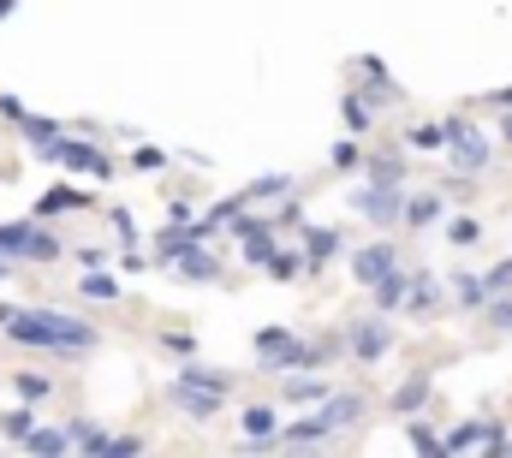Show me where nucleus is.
<instances>
[{
    "instance_id": "21",
    "label": "nucleus",
    "mask_w": 512,
    "mask_h": 458,
    "mask_svg": "<svg viewBox=\"0 0 512 458\" xmlns=\"http://www.w3.org/2000/svg\"><path fill=\"white\" fill-rule=\"evenodd\" d=\"M12 393H18L24 405H42V399L54 393V375H42V369H12Z\"/></svg>"
},
{
    "instance_id": "15",
    "label": "nucleus",
    "mask_w": 512,
    "mask_h": 458,
    "mask_svg": "<svg viewBox=\"0 0 512 458\" xmlns=\"http://www.w3.org/2000/svg\"><path fill=\"white\" fill-rule=\"evenodd\" d=\"M78 298H90V304H120V298H126V286H120L108 268H84V280H78Z\"/></svg>"
},
{
    "instance_id": "29",
    "label": "nucleus",
    "mask_w": 512,
    "mask_h": 458,
    "mask_svg": "<svg viewBox=\"0 0 512 458\" xmlns=\"http://www.w3.org/2000/svg\"><path fill=\"white\" fill-rule=\"evenodd\" d=\"M405 286H411V274H405V268L382 274V280L370 286V292H376V310H399V304H405Z\"/></svg>"
},
{
    "instance_id": "1",
    "label": "nucleus",
    "mask_w": 512,
    "mask_h": 458,
    "mask_svg": "<svg viewBox=\"0 0 512 458\" xmlns=\"http://www.w3.org/2000/svg\"><path fill=\"white\" fill-rule=\"evenodd\" d=\"M0 334L12 345H30V351H54V357H84L102 345V334L84 316L36 310V304H0Z\"/></svg>"
},
{
    "instance_id": "34",
    "label": "nucleus",
    "mask_w": 512,
    "mask_h": 458,
    "mask_svg": "<svg viewBox=\"0 0 512 458\" xmlns=\"http://www.w3.org/2000/svg\"><path fill=\"white\" fill-rule=\"evenodd\" d=\"M477 238H483V221H477V215H453V221H447V244H459V250H471Z\"/></svg>"
},
{
    "instance_id": "17",
    "label": "nucleus",
    "mask_w": 512,
    "mask_h": 458,
    "mask_svg": "<svg viewBox=\"0 0 512 458\" xmlns=\"http://www.w3.org/2000/svg\"><path fill=\"white\" fill-rule=\"evenodd\" d=\"M405 149H411V155H441V149H447V125H435V119H417V125L405 131Z\"/></svg>"
},
{
    "instance_id": "42",
    "label": "nucleus",
    "mask_w": 512,
    "mask_h": 458,
    "mask_svg": "<svg viewBox=\"0 0 512 458\" xmlns=\"http://www.w3.org/2000/svg\"><path fill=\"white\" fill-rule=\"evenodd\" d=\"M114 238H120L126 250H131V244H137V221H131L126 209H114Z\"/></svg>"
},
{
    "instance_id": "18",
    "label": "nucleus",
    "mask_w": 512,
    "mask_h": 458,
    "mask_svg": "<svg viewBox=\"0 0 512 458\" xmlns=\"http://www.w3.org/2000/svg\"><path fill=\"white\" fill-rule=\"evenodd\" d=\"M173 381H185V387H203V393H221V399L233 393V375H227V369H203V363H185Z\"/></svg>"
},
{
    "instance_id": "44",
    "label": "nucleus",
    "mask_w": 512,
    "mask_h": 458,
    "mask_svg": "<svg viewBox=\"0 0 512 458\" xmlns=\"http://www.w3.org/2000/svg\"><path fill=\"white\" fill-rule=\"evenodd\" d=\"M108 453H120V458L143 453V435H114V441H108Z\"/></svg>"
},
{
    "instance_id": "43",
    "label": "nucleus",
    "mask_w": 512,
    "mask_h": 458,
    "mask_svg": "<svg viewBox=\"0 0 512 458\" xmlns=\"http://www.w3.org/2000/svg\"><path fill=\"white\" fill-rule=\"evenodd\" d=\"M161 345H167L173 357H191V351H197V334H161Z\"/></svg>"
},
{
    "instance_id": "26",
    "label": "nucleus",
    "mask_w": 512,
    "mask_h": 458,
    "mask_svg": "<svg viewBox=\"0 0 512 458\" xmlns=\"http://www.w3.org/2000/svg\"><path fill=\"white\" fill-rule=\"evenodd\" d=\"M423 399H429V375H423V369H417V375H405V381H399V387H393V399H387V405H393V411H399V417H405V411H417V405H423Z\"/></svg>"
},
{
    "instance_id": "5",
    "label": "nucleus",
    "mask_w": 512,
    "mask_h": 458,
    "mask_svg": "<svg viewBox=\"0 0 512 458\" xmlns=\"http://www.w3.org/2000/svg\"><path fill=\"white\" fill-rule=\"evenodd\" d=\"M441 125H447V155H453V167H459V173H483V167H489V137H483L477 125H465L459 114L441 119Z\"/></svg>"
},
{
    "instance_id": "40",
    "label": "nucleus",
    "mask_w": 512,
    "mask_h": 458,
    "mask_svg": "<svg viewBox=\"0 0 512 458\" xmlns=\"http://www.w3.org/2000/svg\"><path fill=\"white\" fill-rule=\"evenodd\" d=\"M328 167H340V173H346V167H358V143H352V137H346V143H334V149H328Z\"/></svg>"
},
{
    "instance_id": "12",
    "label": "nucleus",
    "mask_w": 512,
    "mask_h": 458,
    "mask_svg": "<svg viewBox=\"0 0 512 458\" xmlns=\"http://www.w3.org/2000/svg\"><path fill=\"white\" fill-rule=\"evenodd\" d=\"M173 268H179V280H197V286H209V280H221V262L203 250V244H185L179 256H173Z\"/></svg>"
},
{
    "instance_id": "13",
    "label": "nucleus",
    "mask_w": 512,
    "mask_h": 458,
    "mask_svg": "<svg viewBox=\"0 0 512 458\" xmlns=\"http://www.w3.org/2000/svg\"><path fill=\"white\" fill-rule=\"evenodd\" d=\"M441 215H447V203H441V191H411V197H405V209H399V221H405V227H435V221H441Z\"/></svg>"
},
{
    "instance_id": "35",
    "label": "nucleus",
    "mask_w": 512,
    "mask_h": 458,
    "mask_svg": "<svg viewBox=\"0 0 512 458\" xmlns=\"http://www.w3.org/2000/svg\"><path fill=\"white\" fill-rule=\"evenodd\" d=\"M286 191H292V179H286V173H262L256 185H245V197H251V203H262V197H286Z\"/></svg>"
},
{
    "instance_id": "16",
    "label": "nucleus",
    "mask_w": 512,
    "mask_h": 458,
    "mask_svg": "<svg viewBox=\"0 0 512 458\" xmlns=\"http://www.w3.org/2000/svg\"><path fill=\"white\" fill-rule=\"evenodd\" d=\"M304 250H310V274H316L328 256H340V250H346V238H340L334 227H304Z\"/></svg>"
},
{
    "instance_id": "3",
    "label": "nucleus",
    "mask_w": 512,
    "mask_h": 458,
    "mask_svg": "<svg viewBox=\"0 0 512 458\" xmlns=\"http://www.w3.org/2000/svg\"><path fill=\"white\" fill-rule=\"evenodd\" d=\"M36 155H42L48 167H66V173H84V179H96V185H108V179H114V161H108V155H102L96 143H84V137H66V131H60L54 143H42Z\"/></svg>"
},
{
    "instance_id": "36",
    "label": "nucleus",
    "mask_w": 512,
    "mask_h": 458,
    "mask_svg": "<svg viewBox=\"0 0 512 458\" xmlns=\"http://www.w3.org/2000/svg\"><path fill=\"white\" fill-rule=\"evenodd\" d=\"M60 256H66V244H60V238H54L48 227H36V244H30V262H60Z\"/></svg>"
},
{
    "instance_id": "7",
    "label": "nucleus",
    "mask_w": 512,
    "mask_h": 458,
    "mask_svg": "<svg viewBox=\"0 0 512 458\" xmlns=\"http://www.w3.org/2000/svg\"><path fill=\"white\" fill-rule=\"evenodd\" d=\"M346 345H352L358 363H382L387 351H393V328H387L382 316H364V322L346 328Z\"/></svg>"
},
{
    "instance_id": "39",
    "label": "nucleus",
    "mask_w": 512,
    "mask_h": 458,
    "mask_svg": "<svg viewBox=\"0 0 512 458\" xmlns=\"http://www.w3.org/2000/svg\"><path fill=\"white\" fill-rule=\"evenodd\" d=\"M131 167H143V173H161V167H167V155H161L155 143H137V149H131Z\"/></svg>"
},
{
    "instance_id": "20",
    "label": "nucleus",
    "mask_w": 512,
    "mask_h": 458,
    "mask_svg": "<svg viewBox=\"0 0 512 458\" xmlns=\"http://www.w3.org/2000/svg\"><path fill=\"white\" fill-rule=\"evenodd\" d=\"M66 209H90V191H78V185H60V191H48V197L36 203V221H48V215H66Z\"/></svg>"
},
{
    "instance_id": "10",
    "label": "nucleus",
    "mask_w": 512,
    "mask_h": 458,
    "mask_svg": "<svg viewBox=\"0 0 512 458\" xmlns=\"http://www.w3.org/2000/svg\"><path fill=\"white\" fill-rule=\"evenodd\" d=\"M501 441H507V429H501V423H465V429H453V435L441 441V453H477V447L501 453Z\"/></svg>"
},
{
    "instance_id": "2",
    "label": "nucleus",
    "mask_w": 512,
    "mask_h": 458,
    "mask_svg": "<svg viewBox=\"0 0 512 458\" xmlns=\"http://www.w3.org/2000/svg\"><path fill=\"white\" fill-rule=\"evenodd\" d=\"M364 393H328L310 417H298V423H280V447H328V435H340V429H352V423H364Z\"/></svg>"
},
{
    "instance_id": "31",
    "label": "nucleus",
    "mask_w": 512,
    "mask_h": 458,
    "mask_svg": "<svg viewBox=\"0 0 512 458\" xmlns=\"http://www.w3.org/2000/svg\"><path fill=\"white\" fill-rule=\"evenodd\" d=\"M334 387H328V375H298V381H286V399L292 405H316V399H328Z\"/></svg>"
},
{
    "instance_id": "37",
    "label": "nucleus",
    "mask_w": 512,
    "mask_h": 458,
    "mask_svg": "<svg viewBox=\"0 0 512 458\" xmlns=\"http://www.w3.org/2000/svg\"><path fill=\"white\" fill-rule=\"evenodd\" d=\"M405 441H411V447H417V453H441V435H435V429H429V423H423V417H417V423H411V429H405Z\"/></svg>"
},
{
    "instance_id": "25",
    "label": "nucleus",
    "mask_w": 512,
    "mask_h": 458,
    "mask_svg": "<svg viewBox=\"0 0 512 458\" xmlns=\"http://www.w3.org/2000/svg\"><path fill=\"white\" fill-rule=\"evenodd\" d=\"M405 310H411V316H423V310H441V286H435L429 274H411V286H405Z\"/></svg>"
},
{
    "instance_id": "41",
    "label": "nucleus",
    "mask_w": 512,
    "mask_h": 458,
    "mask_svg": "<svg viewBox=\"0 0 512 458\" xmlns=\"http://www.w3.org/2000/svg\"><path fill=\"white\" fill-rule=\"evenodd\" d=\"M483 280H489V298H495V292H512V256H507V262H495Z\"/></svg>"
},
{
    "instance_id": "4",
    "label": "nucleus",
    "mask_w": 512,
    "mask_h": 458,
    "mask_svg": "<svg viewBox=\"0 0 512 458\" xmlns=\"http://www.w3.org/2000/svg\"><path fill=\"white\" fill-rule=\"evenodd\" d=\"M256 357H262V369H268V375H298V369H310L322 351H316V345H304L292 328H262V334H256Z\"/></svg>"
},
{
    "instance_id": "23",
    "label": "nucleus",
    "mask_w": 512,
    "mask_h": 458,
    "mask_svg": "<svg viewBox=\"0 0 512 458\" xmlns=\"http://www.w3.org/2000/svg\"><path fill=\"white\" fill-rule=\"evenodd\" d=\"M340 114H346V131H352V137H364V131L376 125V114H370V96H364V90H346V96H340Z\"/></svg>"
},
{
    "instance_id": "22",
    "label": "nucleus",
    "mask_w": 512,
    "mask_h": 458,
    "mask_svg": "<svg viewBox=\"0 0 512 458\" xmlns=\"http://www.w3.org/2000/svg\"><path fill=\"white\" fill-rule=\"evenodd\" d=\"M30 244H36V221H6L0 227V250L12 262H30Z\"/></svg>"
},
{
    "instance_id": "46",
    "label": "nucleus",
    "mask_w": 512,
    "mask_h": 458,
    "mask_svg": "<svg viewBox=\"0 0 512 458\" xmlns=\"http://www.w3.org/2000/svg\"><path fill=\"white\" fill-rule=\"evenodd\" d=\"M489 102H495V108H512V84H507V90H495Z\"/></svg>"
},
{
    "instance_id": "30",
    "label": "nucleus",
    "mask_w": 512,
    "mask_h": 458,
    "mask_svg": "<svg viewBox=\"0 0 512 458\" xmlns=\"http://www.w3.org/2000/svg\"><path fill=\"white\" fill-rule=\"evenodd\" d=\"M453 298H459L465 310H483V304H489V280H483V274H453Z\"/></svg>"
},
{
    "instance_id": "47",
    "label": "nucleus",
    "mask_w": 512,
    "mask_h": 458,
    "mask_svg": "<svg viewBox=\"0 0 512 458\" xmlns=\"http://www.w3.org/2000/svg\"><path fill=\"white\" fill-rule=\"evenodd\" d=\"M6 274H12V256H6V250H0V280H6Z\"/></svg>"
},
{
    "instance_id": "11",
    "label": "nucleus",
    "mask_w": 512,
    "mask_h": 458,
    "mask_svg": "<svg viewBox=\"0 0 512 458\" xmlns=\"http://www.w3.org/2000/svg\"><path fill=\"white\" fill-rule=\"evenodd\" d=\"M233 227L245 238V262H251V268H262V262L280 250V227H274V221H233Z\"/></svg>"
},
{
    "instance_id": "27",
    "label": "nucleus",
    "mask_w": 512,
    "mask_h": 458,
    "mask_svg": "<svg viewBox=\"0 0 512 458\" xmlns=\"http://www.w3.org/2000/svg\"><path fill=\"white\" fill-rule=\"evenodd\" d=\"M24 453H42V458L72 453V435H66V429H42V423H36V429L24 435Z\"/></svg>"
},
{
    "instance_id": "19",
    "label": "nucleus",
    "mask_w": 512,
    "mask_h": 458,
    "mask_svg": "<svg viewBox=\"0 0 512 458\" xmlns=\"http://www.w3.org/2000/svg\"><path fill=\"white\" fill-rule=\"evenodd\" d=\"M66 435H72V453H108V441H114V435H108L102 423H90V417H72Z\"/></svg>"
},
{
    "instance_id": "33",
    "label": "nucleus",
    "mask_w": 512,
    "mask_h": 458,
    "mask_svg": "<svg viewBox=\"0 0 512 458\" xmlns=\"http://www.w3.org/2000/svg\"><path fill=\"white\" fill-rule=\"evenodd\" d=\"M370 179L405 185V155H399V149H382V155H370Z\"/></svg>"
},
{
    "instance_id": "8",
    "label": "nucleus",
    "mask_w": 512,
    "mask_h": 458,
    "mask_svg": "<svg viewBox=\"0 0 512 458\" xmlns=\"http://www.w3.org/2000/svg\"><path fill=\"white\" fill-rule=\"evenodd\" d=\"M393 268H399V250H393V244H364V250H352V280H358V286H376Z\"/></svg>"
},
{
    "instance_id": "14",
    "label": "nucleus",
    "mask_w": 512,
    "mask_h": 458,
    "mask_svg": "<svg viewBox=\"0 0 512 458\" xmlns=\"http://www.w3.org/2000/svg\"><path fill=\"white\" fill-rule=\"evenodd\" d=\"M239 429H245L251 447H280V417H274V405H251Z\"/></svg>"
},
{
    "instance_id": "9",
    "label": "nucleus",
    "mask_w": 512,
    "mask_h": 458,
    "mask_svg": "<svg viewBox=\"0 0 512 458\" xmlns=\"http://www.w3.org/2000/svg\"><path fill=\"white\" fill-rule=\"evenodd\" d=\"M167 399H173L191 423H215V417H221V405H227L221 393H203V387H185V381H173V387H167Z\"/></svg>"
},
{
    "instance_id": "32",
    "label": "nucleus",
    "mask_w": 512,
    "mask_h": 458,
    "mask_svg": "<svg viewBox=\"0 0 512 458\" xmlns=\"http://www.w3.org/2000/svg\"><path fill=\"white\" fill-rule=\"evenodd\" d=\"M30 429H36V411H30V405H12V411L0 417V435H6L12 447H24V435H30Z\"/></svg>"
},
{
    "instance_id": "28",
    "label": "nucleus",
    "mask_w": 512,
    "mask_h": 458,
    "mask_svg": "<svg viewBox=\"0 0 512 458\" xmlns=\"http://www.w3.org/2000/svg\"><path fill=\"white\" fill-rule=\"evenodd\" d=\"M12 125L24 131V143H30V149H42V143H54V137H60V119H42V114H30V108L12 119Z\"/></svg>"
},
{
    "instance_id": "45",
    "label": "nucleus",
    "mask_w": 512,
    "mask_h": 458,
    "mask_svg": "<svg viewBox=\"0 0 512 458\" xmlns=\"http://www.w3.org/2000/svg\"><path fill=\"white\" fill-rule=\"evenodd\" d=\"M24 114V102H18V96H0V119H18Z\"/></svg>"
},
{
    "instance_id": "38",
    "label": "nucleus",
    "mask_w": 512,
    "mask_h": 458,
    "mask_svg": "<svg viewBox=\"0 0 512 458\" xmlns=\"http://www.w3.org/2000/svg\"><path fill=\"white\" fill-rule=\"evenodd\" d=\"M483 310H489V322H495L501 334H512V292H495V298H489Z\"/></svg>"
},
{
    "instance_id": "24",
    "label": "nucleus",
    "mask_w": 512,
    "mask_h": 458,
    "mask_svg": "<svg viewBox=\"0 0 512 458\" xmlns=\"http://www.w3.org/2000/svg\"><path fill=\"white\" fill-rule=\"evenodd\" d=\"M262 268H268V280H280V286H292L298 274H310V256H298V250H274V256L262 262Z\"/></svg>"
},
{
    "instance_id": "6",
    "label": "nucleus",
    "mask_w": 512,
    "mask_h": 458,
    "mask_svg": "<svg viewBox=\"0 0 512 458\" xmlns=\"http://www.w3.org/2000/svg\"><path fill=\"white\" fill-rule=\"evenodd\" d=\"M352 209H358V215H370L376 227H399L405 185H387V179H376V185H358V191H352Z\"/></svg>"
}]
</instances>
